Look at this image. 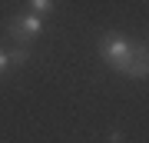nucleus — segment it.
Segmentation results:
<instances>
[{"mask_svg": "<svg viewBox=\"0 0 149 143\" xmlns=\"http://www.w3.org/2000/svg\"><path fill=\"white\" fill-rule=\"evenodd\" d=\"M100 57H103L106 67L119 70V73H126L133 80H146L149 77V60L126 37H119V33H103L100 37Z\"/></svg>", "mask_w": 149, "mask_h": 143, "instance_id": "nucleus-1", "label": "nucleus"}, {"mask_svg": "<svg viewBox=\"0 0 149 143\" xmlns=\"http://www.w3.org/2000/svg\"><path fill=\"white\" fill-rule=\"evenodd\" d=\"M7 33H10V40H17L20 47H27V43H33V40L43 33V17L23 13V17H17V20L7 27Z\"/></svg>", "mask_w": 149, "mask_h": 143, "instance_id": "nucleus-2", "label": "nucleus"}, {"mask_svg": "<svg viewBox=\"0 0 149 143\" xmlns=\"http://www.w3.org/2000/svg\"><path fill=\"white\" fill-rule=\"evenodd\" d=\"M27 4H30V13H37V17H47L56 10V0H27Z\"/></svg>", "mask_w": 149, "mask_h": 143, "instance_id": "nucleus-3", "label": "nucleus"}, {"mask_svg": "<svg viewBox=\"0 0 149 143\" xmlns=\"http://www.w3.org/2000/svg\"><path fill=\"white\" fill-rule=\"evenodd\" d=\"M7 60H10V67H23L30 60V50L27 47H17V50H7Z\"/></svg>", "mask_w": 149, "mask_h": 143, "instance_id": "nucleus-4", "label": "nucleus"}, {"mask_svg": "<svg viewBox=\"0 0 149 143\" xmlns=\"http://www.w3.org/2000/svg\"><path fill=\"white\" fill-rule=\"evenodd\" d=\"M10 70V60H7V50H0V73H7Z\"/></svg>", "mask_w": 149, "mask_h": 143, "instance_id": "nucleus-5", "label": "nucleus"}, {"mask_svg": "<svg viewBox=\"0 0 149 143\" xmlns=\"http://www.w3.org/2000/svg\"><path fill=\"white\" fill-rule=\"evenodd\" d=\"M146 60H149V57H146Z\"/></svg>", "mask_w": 149, "mask_h": 143, "instance_id": "nucleus-6", "label": "nucleus"}]
</instances>
